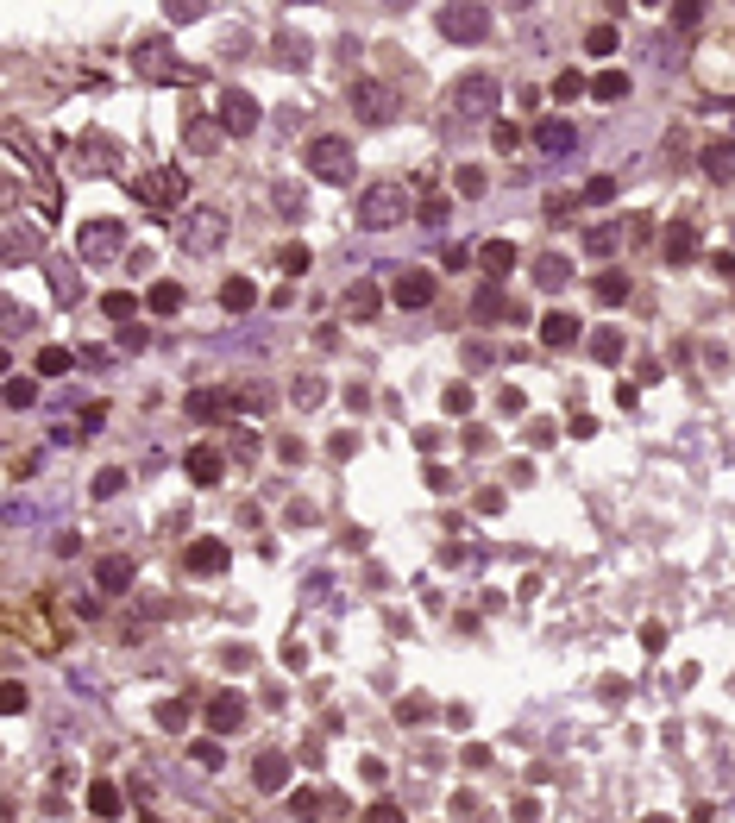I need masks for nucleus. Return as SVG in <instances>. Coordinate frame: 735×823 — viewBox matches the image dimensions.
I'll return each mask as SVG.
<instances>
[{
    "mask_svg": "<svg viewBox=\"0 0 735 823\" xmlns=\"http://www.w3.org/2000/svg\"><path fill=\"white\" fill-rule=\"evenodd\" d=\"M496 101H503L496 76H490V70H466L459 82H447L440 114H447V120H496Z\"/></svg>",
    "mask_w": 735,
    "mask_h": 823,
    "instance_id": "obj_1",
    "label": "nucleus"
},
{
    "mask_svg": "<svg viewBox=\"0 0 735 823\" xmlns=\"http://www.w3.org/2000/svg\"><path fill=\"white\" fill-rule=\"evenodd\" d=\"M402 220H415V208H409V195L396 189V176H390V182H371L365 195H359V227H365V233H390V227H402Z\"/></svg>",
    "mask_w": 735,
    "mask_h": 823,
    "instance_id": "obj_2",
    "label": "nucleus"
},
{
    "mask_svg": "<svg viewBox=\"0 0 735 823\" xmlns=\"http://www.w3.org/2000/svg\"><path fill=\"white\" fill-rule=\"evenodd\" d=\"M302 170H315L321 182H353L359 157H353V145H346L340 133H321V138H308V151H302Z\"/></svg>",
    "mask_w": 735,
    "mask_h": 823,
    "instance_id": "obj_3",
    "label": "nucleus"
},
{
    "mask_svg": "<svg viewBox=\"0 0 735 823\" xmlns=\"http://www.w3.org/2000/svg\"><path fill=\"white\" fill-rule=\"evenodd\" d=\"M176 246L195 252V258L221 252V246H227V214H221V208H195V214H183V220H176Z\"/></svg>",
    "mask_w": 735,
    "mask_h": 823,
    "instance_id": "obj_4",
    "label": "nucleus"
},
{
    "mask_svg": "<svg viewBox=\"0 0 735 823\" xmlns=\"http://www.w3.org/2000/svg\"><path fill=\"white\" fill-rule=\"evenodd\" d=\"M434 25H440L447 38H459V44H478V38H490V6H478V0H453V6L434 13Z\"/></svg>",
    "mask_w": 735,
    "mask_h": 823,
    "instance_id": "obj_5",
    "label": "nucleus"
},
{
    "mask_svg": "<svg viewBox=\"0 0 735 823\" xmlns=\"http://www.w3.org/2000/svg\"><path fill=\"white\" fill-rule=\"evenodd\" d=\"M353 114H359L365 126H383V120H396V95H390L377 76H359V82H353Z\"/></svg>",
    "mask_w": 735,
    "mask_h": 823,
    "instance_id": "obj_6",
    "label": "nucleus"
},
{
    "mask_svg": "<svg viewBox=\"0 0 735 823\" xmlns=\"http://www.w3.org/2000/svg\"><path fill=\"white\" fill-rule=\"evenodd\" d=\"M434 295H440V276L434 271H396L390 276V302H396V308H428Z\"/></svg>",
    "mask_w": 735,
    "mask_h": 823,
    "instance_id": "obj_7",
    "label": "nucleus"
},
{
    "mask_svg": "<svg viewBox=\"0 0 735 823\" xmlns=\"http://www.w3.org/2000/svg\"><path fill=\"white\" fill-rule=\"evenodd\" d=\"M183 170H145V176H132V195L138 201H151V208H170V201H183Z\"/></svg>",
    "mask_w": 735,
    "mask_h": 823,
    "instance_id": "obj_8",
    "label": "nucleus"
},
{
    "mask_svg": "<svg viewBox=\"0 0 735 823\" xmlns=\"http://www.w3.org/2000/svg\"><path fill=\"white\" fill-rule=\"evenodd\" d=\"M183 566H189L195 578H221V572L233 566V553H227V541L202 535V541H189V547H183Z\"/></svg>",
    "mask_w": 735,
    "mask_h": 823,
    "instance_id": "obj_9",
    "label": "nucleus"
},
{
    "mask_svg": "<svg viewBox=\"0 0 735 823\" xmlns=\"http://www.w3.org/2000/svg\"><path fill=\"white\" fill-rule=\"evenodd\" d=\"M251 126H258V101H251L245 89H221V133L245 138Z\"/></svg>",
    "mask_w": 735,
    "mask_h": 823,
    "instance_id": "obj_10",
    "label": "nucleus"
},
{
    "mask_svg": "<svg viewBox=\"0 0 735 823\" xmlns=\"http://www.w3.org/2000/svg\"><path fill=\"white\" fill-rule=\"evenodd\" d=\"M377 308H383V289H377L371 276H353L346 295H340V314H346V321H377Z\"/></svg>",
    "mask_w": 735,
    "mask_h": 823,
    "instance_id": "obj_11",
    "label": "nucleus"
},
{
    "mask_svg": "<svg viewBox=\"0 0 735 823\" xmlns=\"http://www.w3.org/2000/svg\"><path fill=\"white\" fill-rule=\"evenodd\" d=\"M76 246H82V258H114V252L126 246V227L120 220H89Z\"/></svg>",
    "mask_w": 735,
    "mask_h": 823,
    "instance_id": "obj_12",
    "label": "nucleus"
},
{
    "mask_svg": "<svg viewBox=\"0 0 735 823\" xmlns=\"http://www.w3.org/2000/svg\"><path fill=\"white\" fill-rule=\"evenodd\" d=\"M208 729H214V735H240L245 729V697L240 691H214V697H208Z\"/></svg>",
    "mask_w": 735,
    "mask_h": 823,
    "instance_id": "obj_13",
    "label": "nucleus"
},
{
    "mask_svg": "<svg viewBox=\"0 0 735 823\" xmlns=\"http://www.w3.org/2000/svg\"><path fill=\"white\" fill-rule=\"evenodd\" d=\"M132 572H138V566H132L126 553L95 559V591H101V597H120V591H132Z\"/></svg>",
    "mask_w": 735,
    "mask_h": 823,
    "instance_id": "obj_14",
    "label": "nucleus"
},
{
    "mask_svg": "<svg viewBox=\"0 0 735 823\" xmlns=\"http://www.w3.org/2000/svg\"><path fill=\"white\" fill-rule=\"evenodd\" d=\"M132 70H138V76H170V70H176V51H170L164 38H138V44H132Z\"/></svg>",
    "mask_w": 735,
    "mask_h": 823,
    "instance_id": "obj_15",
    "label": "nucleus"
},
{
    "mask_svg": "<svg viewBox=\"0 0 735 823\" xmlns=\"http://www.w3.org/2000/svg\"><path fill=\"white\" fill-rule=\"evenodd\" d=\"M183 472H189V484H195V491H208V484H221L227 459H221L214 446H189V453H183Z\"/></svg>",
    "mask_w": 735,
    "mask_h": 823,
    "instance_id": "obj_16",
    "label": "nucleus"
},
{
    "mask_svg": "<svg viewBox=\"0 0 735 823\" xmlns=\"http://www.w3.org/2000/svg\"><path fill=\"white\" fill-rule=\"evenodd\" d=\"M233 403H240L233 390H189V397H183L189 421H214V415H227V409H233Z\"/></svg>",
    "mask_w": 735,
    "mask_h": 823,
    "instance_id": "obj_17",
    "label": "nucleus"
},
{
    "mask_svg": "<svg viewBox=\"0 0 735 823\" xmlns=\"http://www.w3.org/2000/svg\"><path fill=\"white\" fill-rule=\"evenodd\" d=\"M704 176L711 182H730L735 176V138H704Z\"/></svg>",
    "mask_w": 735,
    "mask_h": 823,
    "instance_id": "obj_18",
    "label": "nucleus"
},
{
    "mask_svg": "<svg viewBox=\"0 0 735 823\" xmlns=\"http://www.w3.org/2000/svg\"><path fill=\"white\" fill-rule=\"evenodd\" d=\"M698 258V227L692 220H673L666 227V265H692Z\"/></svg>",
    "mask_w": 735,
    "mask_h": 823,
    "instance_id": "obj_19",
    "label": "nucleus"
},
{
    "mask_svg": "<svg viewBox=\"0 0 735 823\" xmlns=\"http://www.w3.org/2000/svg\"><path fill=\"white\" fill-rule=\"evenodd\" d=\"M541 340H547V346H572V340H579V314L547 308V314H541Z\"/></svg>",
    "mask_w": 735,
    "mask_h": 823,
    "instance_id": "obj_20",
    "label": "nucleus"
},
{
    "mask_svg": "<svg viewBox=\"0 0 735 823\" xmlns=\"http://www.w3.org/2000/svg\"><path fill=\"white\" fill-rule=\"evenodd\" d=\"M251 780H258V792H283V786H289V761H283V754H258V761H251Z\"/></svg>",
    "mask_w": 735,
    "mask_h": 823,
    "instance_id": "obj_21",
    "label": "nucleus"
},
{
    "mask_svg": "<svg viewBox=\"0 0 735 823\" xmlns=\"http://www.w3.org/2000/svg\"><path fill=\"white\" fill-rule=\"evenodd\" d=\"M534 145H541V151H553V157H566V151L579 145V133H572L566 120H534Z\"/></svg>",
    "mask_w": 735,
    "mask_h": 823,
    "instance_id": "obj_22",
    "label": "nucleus"
},
{
    "mask_svg": "<svg viewBox=\"0 0 735 823\" xmlns=\"http://www.w3.org/2000/svg\"><path fill=\"white\" fill-rule=\"evenodd\" d=\"M221 308H227V314L258 308V283H251V276H227V283H221Z\"/></svg>",
    "mask_w": 735,
    "mask_h": 823,
    "instance_id": "obj_23",
    "label": "nucleus"
},
{
    "mask_svg": "<svg viewBox=\"0 0 735 823\" xmlns=\"http://www.w3.org/2000/svg\"><path fill=\"white\" fill-rule=\"evenodd\" d=\"M183 302H189V295H183V283H170V276L145 289V308H151V314H183Z\"/></svg>",
    "mask_w": 735,
    "mask_h": 823,
    "instance_id": "obj_24",
    "label": "nucleus"
},
{
    "mask_svg": "<svg viewBox=\"0 0 735 823\" xmlns=\"http://www.w3.org/2000/svg\"><path fill=\"white\" fill-rule=\"evenodd\" d=\"M415 220H421V227H447V220H453V201H447L440 189H428V195L415 201Z\"/></svg>",
    "mask_w": 735,
    "mask_h": 823,
    "instance_id": "obj_25",
    "label": "nucleus"
},
{
    "mask_svg": "<svg viewBox=\"0 0 735 823\" xmlns=\"http://www.w3.org/2000/svg\"><path fill=\"white\" fill-rule=\"evenodd\" d=\"M120 786H114V780H95V786H89V811H95V818H120Z\"/></svg>",
    "mask_w": 735,
    "mask_h": 823,
    "instance_id": "obj_26",
    "label": "nucleus"
},
{
    "mask_svg": "<svg viewBox=\"0 0 735 823\" xmlns=\"http://www.w3.org/2000/svg\"><path fill=\"white\" fill-rule=\"evenodd\" d=\"M478 265H485L490 276H503L515 265V246H509V239H485V246H478Z\"/></svg>",
    "mask_w": 735,
    "mask_h": 823,
    "instance_id": "obj_27",
    "label": "nucleus"
},
{
    "mask_svg": "<svg viewBox=\"0 0 735 823\" xmlns=\"http://www.w3.org/2000/svg\"><path fill=\"white\" fill-rule=\"evenodd\" d=\"M591 295H598L604 308H616V302H628V276H622V271H604V276H591Z\"/></svg>",
    "mask_w": 735,
    "mask_h": 823,
    "instance_id": "obj_28",
    "label": "nucleus"
},
{
    "mask_svg": "<svg viewBox=\"0 0 735 823\" xmlns=\"http://www.w3.org/2000/svg\"><path fill=\"white\" fill-rule=\"evenodd\" d=\"M566 276H572V265H566L560 252H541V265H534V283H541V289H560Z\"/></svg>",
    "mask_w": 735,
    "mask_h": 823,
    "instance_id": "obj_29",
    "label": "nucleus"
},
{
    "mask_svg": "<svg viewBox=\"0 0 735 823\" xmlns=\"http://www.w3.org/2000/svg\"><path fill=\"white\" fill-rule=\"evenodd\" d=\"M70 365H76V352H70V346H44V352H38V365H32V371H38V378H63V371H70Z\"/></svg>",
    "mask_w": 735,
    "mask_h": 823,
    "instance_id": "obj_30",
    "label": "nucleus"
},
{
    "mask_svg": "<svg viewBox=\"0 0 735 823\" xmlns=\"http://www.w3.org/2000/svg\"><path fill=\"white\" fill-rule=\"evenodd\" d=\"M101 314H114V321H126V327H132V314H138V295H132V289H108V295H101Z\"/></svg>",
    "mask_w": 735,
    "mask_h": 823,
    "instance_id": "obj_31",
    "label": "nucleus"
},
{
    "mask_svg": "<svg viewBox=\"0 0 735 823\" xmlns=\"http://www.w3.org/2000/svg\"><path fill=\"white\" fill-rule=\"evenodd\" d=\"M453 189H459V195H472V201H478V195H485V189H490V176H485V170H478V164H459V176H453Z\"/></svg>",
    "mask_w": 735,
    "mask_h": 823,
    "instance_id": "obj_32",
    "label": "nucleus"
},
{
    "mask_svg": "<svg viewBox=\"0 0 735 823\" xmlns=\"http://www.w3.org/2000/svg\"><path fill=\"white\" fill-rule=\"evenodd\" d=\"M616 44H622V32H616V25H591V32H585V51H591V57H610Z\"/></svg>",
    "mask_w": 735,
    "mask_h": 823,
    "instance_id": "obj_33",
    "label": "nucleus"
},
{
    "mask_svg": "<svg viewBox=\"0 0 735 823\" xmlns=\"http://www.w3.org/2000/svg\"><path fill=\"white\" fill-rule=\"evenodd\" d=\"M591 95H598V101H622V95H628V76H622V70H604V76L591 82Z\"/></svg>",
    "mask_w": 735,
    "mask_h": 823,
    "instance_id": "obj_34",
    "label": "nucleus"
},
{
    "mask_svg": "<svg viewBox=\"0 0 735 823\" xmlns=\"http://www.w3.org/2000/svg\"><path fill=\"white\" fill-rule=\"evenodd\" d=\"M503 308H509V302H503V289H478V295H472V314H478V321H496V314H503Z\"/></svg>",
    "mask_w": 735,
    "mask_h": 823,
    "instance_id": "obj_35",
    "label": "nucleus"
},
{
    "mask_svg": "<svg viewBox=\"0 0 735 823\" xmlns=\"http://www.w3.org/2000/svg\"><path fill=\"white\" fill-rule=\"evenodd\" d=\"M38 397V378H6V409H32Z\"/></svg>",
    "mask_w": 735,
    "mask_h": 823,
    "instance_id": "obj_36",
    "label": "nucleus"
},
{
    "mask_svg": "<svg viewBox=\"0 0 735 823\" xmlns=\"http://www.w3.org/2000/svg\"><path fill=\"white\" fill-rule=\"evenodd\" d=\"M579 95H585V76H579V70H560V76H553V101H579Z\"/></svg>",
    "mask_w": 735,
    "mask_h": 823,
    "instance_id": "obj_37",
    "label": "nucleus"
},
{
    "mask_svg": "<svg viewBox=\"0 0 735 823\" xmlns=\"http://www.w3.org/2000/svg\"><path fill=\"white\" fill-rule=\"evenodd\" d=\"M277 265H283L289 276H302V271H308V246H302V239H289V246L277 252Z\"/></svg>",
    "mask_w": 735,
    "mask_h": 823,
    "instance_id": "obj_38",
    "label": "nucleus"
},
{
    "mask_svg": "<svg viewBox=\"0 0 735 823\" xmlns=\"http://www.w3.org/2000/svg\"><path fill=\"white\" fill-rule=\"evenodd\" d=\"M89 491H95V503H108V497H120V491H126V472H101V478H95Z\"/></svg>",
    "mask_w": 735,
    "mask_h": 823,
    "instance_id": "obj_39",
    "label": "nucleus"
},
{
    "mask_svg": "<svg viewBox=\"0 0 735 823\" xmlns=\"http://www.w3.org/2000/svg\"><path fill=\"white\" fill-rule=\"evenodd\" d=\"M616 227H585V252H616Z\"/></svg>",
    "mask_w": 735,
    "mask_h": 823,
    "instance_id": "obj_40",
    "label": "nucleus"
},
{
    "mask_svg": "<svg viewBox=\"0 0 735 823\" xmlns=\"http://www.w3.org/2000/svg\"><path fill=\"white\" fill-rule=\"evenodd\" d=\"M591 352H598L604 365H616V359H622V333H610V327H604V333L591 340Z\"/></svg>",
    "mask_w": 735,
    "mask_h": 823,
    "instance_id": "obj_41",
    "label": "nucleus"
},
{
    "mask_svg": "<svg viewBox=\"0 0 735 823\" xmlns=\"http://www.w3.org/2000/svg\"><path fill=\"white\" fill-rule=\"evenodd\" d=\"M157 723H164V729H189V704H176V697L157 704Z\"/></svg>",
    "mask_w": 735,
    "mask_h": 823,
    "instance_id": "obj_42",
    "label": "nucleus"
},
{
    "mask_svg": "<svg viewBox=\"0 0 735 823\" xmlns=\"http://www.w3.org/2000/svg\"><path fill=\"white\" fill-rule=\"evenodd\" d=\"M321 397H327V384H321V378H302V384H296V403H302V409H315Z\"/></svg>",
    "mask_w": 735,
    "mask_h": 823,
    "instance_id": "obj_43",
    "label": "nucleus"
},
{
    "mask_svg": "<svg viewBox=\"0 0 735 823\" xmlns=\"http://www.w3.org/2000/svg\"><path fill=\"white\" fill-rule=\"evenodd\" d=\"M289 811H296L302 823H308V818H321V792H296V799H289Z\"/></svg>",
    "mask_w": 735,
    "mask_h": 823,
    "instance_id": "obj_44",
    "label": "nucleus"
},
{
    "mask_svg": "<svg viewBox=\"0 0 735 823\" xmlns=\"http://www.w3.org/2000/svg\"><path fill=\"white\" fill-rule=\"evenodd\" d=\"M440 403H447L453 415H466V409H472V384H447V397H440Z\"/></svg>",
    "mask_w": 735,
    "mask_h": 823,
    "instance_id": "obj_45",
    "label": "nucleus"
},
{
    "mask_svg": "<svg viewBox=\"0 0 735 823\" xmlns=\"http://www.w3.org/2000/svg\"><path fill=\"white\" fill-rule=\"evenodd\" d=\"M189 761H202V767H221V742H208V735H202V742L189 748Z\"/></svg>",
    "mask_w": 735,
    "mask_h": 823,
    "instance_id": "obj_46",
    "label": "nucleus"
},
{
    "mask_svg": "<svg viewBox=\"0 0 735 823\" xmlns=\"http://www.w3.org/2000/svg\"><path fill=\"white\" fill-rule=\"evenodd\" d=\"M365 823H409V818H402V805H390V799H377Z\"/></svg>",
    "mask_w": 735,
    "mask_h": 823,
    "instance_id": "obj_47",
    "label": "nucleus"
},
{
    "mask_svg": "<svg viewBox=\"0 0 735 823\" xmlns=\"http://www.w3.org/2000/svg\"><path fill=\"white\" fill-rule=\"evenodd\" d=\"M0 704H6V716H19V710H25V686H19V679H6V691H0Z\"/></svg>",
    "mask_w": 735,
    "mask_h": 823,
    "instance_id": "obj_48",
    "label": "nucleus"
},
{
    "mask_svg": "<svg viewBox=\"0 0 735 823\" xmlns=\"http://www.w3.org/2000/svg\"><path fill=\"white\" fill-rule=\"evenodd\" d=\"M189 145H195V151H214V145H221V133H214V126H195V120H189Z\"/></svg>",
    "mask_w": 735,
    "mask_h": 823,
    "instance_id": "obj_49",
    "label": "nucleus"
},
{
    "mask_svg": "<svg viewBox=\"0 0 735 823\" xmlns=\"http://www.w3.org/2000/svg\"><path fill=\"white\" fill-rule=\"evenodd\" d=\"M610 195H616L610 176H591V182H585V201H610Z\"/></svg>",
    "mask_w": 735,
    "mask_h": 823,
    "instance_id": "obj_50",
    "label": "nucleus"
},
{
    "mask_svg": "<svg viewBox=\"0 0 735 823\" xmlns=\"http://www.w3.org/2000/svg\"><path fill=\"white\" fill-rule=\"evenodd\" d=\"M277 57H296V63H302V57H308V44H302V38H289V32H283V38H277Z\"/></svg>",
    "mask_w": 735,
    "mask_h": 823,
    "instance_id": "obj_51",
    "label": "nucleus"
},
{
    "mask_svg": "<svg viewBox=\"0 0 735 823\" xmlns=\"http://www.w3.org/2000/svg\"><path fill=\"white\" fill-rule=\"evenodd\" d=\"M496 510H503V491H496V484L478 491V516H496Z\"/></svg>",
    "mask_w": 735,
    "mask_h": 823,
    "instance_id": "obj_52",
    "label": "nucleus"
},
{
    "mask_svg": "<svg viewBox=\"0 0 735 823\" xmlns=\"http://www.w3.org/2000/svg\"><path fill=\"white\" fill-rule=\"evenodd\" d=\"M233 453H240V459H251V453H258V434H251V427H240V434H233Z\"/></svg>",
    "mask_w": 735,
    "mask_h": 823,
    "instance_id": "obj_53",
    "label": "nucleus"
},
{
    "mask_svg": "<svg viewBox=\"0 0 735 823\" xmlns=\"http://www.w3.org/2000/svg\"><path fill=\"white\" fill-rule=\"evenodd\" d=\"M277 208H283V214H302V195H296V189L283 182V189H277Z\"/></svg>",
    "mask_w": 735,
    "mask_h": 823,
    "instance_id": "obj_54",
    "label": "nucleus"
},
{
    "mask_svg": "<svg viewBox=\"0 0 735 823\" xmlns=\"http://www.w3.org/2000/svg\"><path fill=\"white\" fill-rule=\"evenodd\" d=\"M428 491H453V472H447V465H428Z\"/></svg>",
    "mask_w": 735,
    "mask_h": 823,
    "instance_id": "obj_55",
    "label": "nucleus"
},
{
    "mask_svg": "<svg viewBox=\"0 0 735 823\" xmlns=\"http://www.w3.org/2000/svg\"><path fill=\"white\" fill-rule=\"evenodd\" d=\"M466 767H472V773H478V767H490V748H485V742H472V748H466Z\"/></svg>",
    "mask_w": 735,
    "mask_h": 823,
    "instance_id": "obj_56",
    "label": "nucleus"
},
{
    "mask_svg": "<svg viewBox=\"0 0 735 823\" xmlns=\"http://www.w3.org/2000/svg\"><path fill=\"white\" fill-rule=\"evenodd\" d=\"M145 346V327H120V352H138Z\"/></svg>",
    "mask_w": 735,
    "mask_h": 823,
    "instance_id": "obj_57",
    "label": "nucleus"
},
{
    "mask_svg": "<svg viewBox=\"0 0 735 823\" xmlns=\"http://www.w3.org/2000/svg\"><path fill=\"white\" fill-rule=\"evenodd\" d=\"M641 823H673V818H641Z\"/></svg>",
    "mask_w": 735,
    "mask_h": 823,
    "instance_id": "obj_58",
    "label": "nucleus"
}]
</instances>
